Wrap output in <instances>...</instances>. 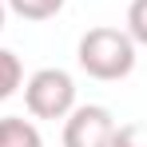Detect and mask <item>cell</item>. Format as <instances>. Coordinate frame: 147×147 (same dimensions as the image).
<instances>
[{
  "label": "cell",
  "mask_w": 147,
  "mask_h": 147,
  "mask_svg": "<svg viewBox=\"0 0 147 147\" xmlns=\"http://www.w3.org/2000/svg\"><path fill=\"white\" fill-rule=\"evenodd\" d=\"M135 40L123 32V28H88L80 36V48H76V60L80 68L92 76V80H123V76L135 72Z\"/></svg>",
  "instance_id": "6da1fadb"
},
{
  "label": "cell",
  "mask_w": 147,
  "mask_h": 147,
  "mask_svg": "<svg viewBox=\"0 0 147 147\" xmlns=\"http://www.w3.org/2000/svg\"><path fill=\"white\" fill-rule=\"evenodd\" d=\"M24 107L36 119H64L76 107V80L64 68H40L24 84Z\"/></svg>",
  "instance_id": "7a4b0ae2"
},
{
  "label": "cell",
  "mask_w": 147,
  "mask_h": 147,
  "mask_svg": "<svg viewBox=\"0 0 147 147\" xmlns=\"http://www.w3.org/2000/svg\"><path fill=\"white\" fill-rule=\"evenodd\" d=\"M115 115L99 103H76L64 115V147H111Z\"/></svg>",
  "instance_id": "3957f363"
},
{
  "label": "cell",
  "mask_w": 147,
  "mask_h": 147,
  "mask_svg": "<svg viewBox=\"0 0 147 147\" xmlns=\"http://www.w3.org/2000/svg\"><path fill=\"white\" fill-rule=\"evenodd\" d=\"M0 147H44V135L24 115H4L0 119Z\"/></svg>",
  "instance_id": "277c9868"
},
{
  "label": "cell",
  "mask_w": 147,
  "mask_h": 147,
  "mask_svg": "<svg viewBox=\"0 0 147 147\" xmlns=\"http://www.w3.org/2000/svg\"><path fill=\"white\" fill-rule=\"evenodd\" d=\"M24 84V64H20V56L8 48H0V103L8 96H16V88Z\"/></svg>",
  "instance_id": "5b68a950"
},
{
  "label": "cell",
  "mask_w": 147,
  "mask_h": 147,
  "mask_svg": "<svg viewBox=\"0 0 147 147\" xmlns=\"http://www.w3.org/2000/svg\"><path fill=\"white\" fill-rule=\"evenodd\" d=\"M20 20H52L68 0H4Z\"/></svg>",
  "instance_id": "8992f818"
},
{
  "label": "cell",
  "mask_w": 147,
  "mask_h": 147,
  "mask_svg": "<svg viewBox=\"0 0 147 147\" xmlns=\"http://www.w3.org/2000/svg\"><path fill=\"white\" fill-rule=\"evenodd\" d=\"M135 44L147 48V0H131L127 4V28H123Z\"/></svg>",
  "instance_id": "52a82bcc"
},
{
  "label": "cell",
  "mask_w": 147,
  "mask_h": 147,
  "mask_svg": "<svg viewBox=\"0 0 147 147\" xmlns=\"http://www.w3.org/2000/svg\"><path fill=\"white\" fill-rule=\"evenodd\" d=\"M111 147H147V123H115Z\"/></svg>",
  "instance_id": "ba28073f"
},
{
  "label": "cell",
  "mask_w": 147,
  "mask_h": 147,
  "mask_svg": "<svg viewBox=\"0 0 147 147\" xmlns=\"http://www.w3.org/2000/svg\"><path fill=\"white\" fill-rule=\"evenodd\" d=\"M4 16H8V4L0 0V32H4Z\"/></svg>",
  "instance_id": "9c48e42d"
}]
</instances>
